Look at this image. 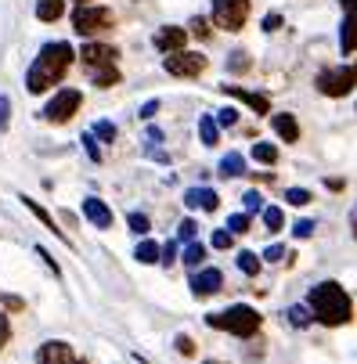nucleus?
I'll list each match as a JSON object with an SVG mask.
<instances>
[{
  "label": "nucleus",
  "instance_id": "nucleus-1",
  "mask_svg": "<svg viewBox=\"0 0 357 364\" xmlns=\"http://www.w3.org/2000/svg\"><path fill=\"white\" fill-rule=\"evenodd\" d=\"M73 58H76V50L69 47V43H43L40 47V55H36V62L29 65V73H26V90L29 94H43V90H50L55 83H62V76L69 73V65H73Z\"/></svg>",
  "mask_w": 357,
  "mask_h": 364
},
{
  "label": "nucleus",
  "instance_id": "nucleus-2",
  "mask_svg": "<svg viewBox=\"0 0 357 364\" xmlns=\"http://www.w3.org/2000/svg\"><path fill=\"white\" fill-rule=\"evenodd\" d=\"M311 310H314V318L321 321V325H329V328H339V325H346L350 321V296L336 285V282H321V285H314L311 289Z\"/></svg>",
  "mask_w": 357,
  "mask_h": 364
},
{
  "label": "nucleus",
  "instance_id": "nucleus-3",
  "mask_svg": "<svg viewBox=\"0 0 357 364\" xmlns=\"http://www.w3.org/2000/svg\"><path fill=\"white\" fill-rule=\"evenodd\" d=\"M206 325L210 328H220V332H231V336H252L260 328V314L252 306L238 303V306H228L220 314H206Z\"/></svg>",
  "mask_w": 357,
  "mask_h": 364
},
{
  "label": "nucleus",
  "instance_id": "nucleus-4",
  "mask_svg": "<svg viewBox=\"0 0 357 364\" xmlns=\"http://www.w3.org/2000/svg\"><path fill=\"white\" fill-rule=\"evenodd\" d=\"M357 87V65H332L325 73H318V90L329 97H343Z\"/></svg>",
  "mask_w": 357,
  "mask_h": 364
},
{
  "label": "nucleus",
  "instance_id": "nucleus-5",
  "mask_svg": "<svg viewBox=\"0 0 357 364\" xmlns=\"http://www.w3.org/2000/svg\"><path fill=\"white\" fill-rule=\"evenodd\" d=\"M163 65L177 80H195V76L206 73V55H202V50H174V55H166Z\"/></svg>",
  "mask_w": 357,
  "mask_h": 364
},
{
  "label": "nucleus",
  "instance_id": "nucleus-6",
  "mask_svg": "<svg viewBox=\"0 0 357 364\" xmlns=\"http://www.w3.org/2000/svg\"><path fill=\"white\" fill-rule=\"evenodd\" d=\"M80 105H83V94L73 90V87H65V90H58L55 97L47 101L43 119H47V123H69V119L80 112Z\"/></svg>",
  "mask_w": 357,
  "mask_h": 364
},
{
  "label": "nucleus",
  "instance_id": "nucleus-7",
  "mask_svg": "<svg viewBox=\"0 0 357 364\" xmlns=\"http://www.w3.org/2000/svg\"><path fill=\"white\" fill-rule=\"evenodd\" d=\"M112 11L109 8H94V4H80L76 8V15H73V26H76V33L80 36H94V33H105V29H112Z\"/></svg>",
  "mask_w": 357,
  "mask_h": 364
},
{
  "label": "nucleus",
  "instance_id": "nucleus-8",
  "mask_svg": "<svg viewBox=\"0 0 357 364\" xmlns=\"http://www.w3.org/2000/svg\"><path fill=\"white\" fill-rule=\"evenodd\" d=\"M249 18V0H213V22L228 33H238Z\"/></svg>",
  "mask_w": 357,
  "mask_h": 364
},
{
  "label": "nucleus",
  "instance_id": "nucleus-9",
  "mask_svg": "<svg viewBox=\"0 0 357 364\" xmlns=\"http://www.w3.org/2000/svg\"><path fill=\"white\" fill-rule=\"evenodd\" d=\"M188 29L184 26H163L159 33H156V50H163V55H174V50H184V43H188Z\"/></svg>",
  "mask_w": 357,
  "mask_h": 364
},
{
  "label": "nucleus",
  "instance_id": "nucleus-10",
  "mask_svg": "<svg viewBox=\"0 0 357 364\" xmlns=\"http://www.w3.org/2000/svg\"><path fill=\"white\" fill-rule=\"evenodd\" d=\"M220 285H224V274H220L217 267H206V271H195V274H191V292H195L198 299L220 292Z\"/></svg>",
  "mask_w": 357,
  "mask_h": 364
},
{
  "label": "nucleus",
  "instance_id": "nucleus-11",
  "mask_svg": "<svg viewBox=\"0 0 357 364\" xmlns=\"http://www.w3.org/2000/svg\"><path fill=\"white\" fill-rule=\"evenodd\" d=\"M80 58H83L90 69H97V65H116L119 50H116L112 43H87V47L80 50Z\"/></svg>",
  "mask_w": 357,
  "mask_h": 364
},
{
  "label": "nucleus",
  "instance_id": "nucleus-12",
  "mask_svg": "<svg viewBox=\"0 0 357 364\" xmlns=\"http://www.w3.org/2000/svg\"><path fill=\"white\" fill-rule=\"evenodd\" d=\"M36 364H73V346L62 339H50L36 350Z\"/></svg>",
  "mask_w": 357,
  "mask_h": 364
},
{
  "label": "nucleus",
  "instance_id": "nucleus-13",
  "mask_svg": "<svg viewBox=\"0 0 357 364\" xmlns=\"http://www.w3.org/2000/svg\"><path fill=\"white\" fill-rule=\"evenodd\" d=\"M83 217L94 224V228H101V231H105V228H112V210H109V205L105 202H101V198H83Z\"/></svg>",
  "mask_w": 357,
  "mask_h": 364
},
{
  "label": "nucleus",
  "instance_id": "nucleus-14",
  "mask_svg": "<svg viewBox=\"0 0 357 364\" xmlns=\"http://www.w3.org/2000/svg\"><path fill=\"white\" fill-rule=\"evenodd\" d=\"M184 202L188 205H195V210H217V205H220V195L213 191V188H188L184 191Z\"/></svg>",
  "mask_w": 357,
  "mask_h": 364
},
{
  "label": "nucleus",
  "instance_id": "nucleus-15",
  "mask_svg": "<svg viewBox=\"0 0 357 364\" xmlns=\"http://www.w3.org/2000/svg\"><path fill=\"white\" fill-rule=\"evenodd\" d=\"M224 94H231V97H238L242 105H249L257 116H267L271 112V101L264 97V94H249V90H242V87H224Z\"/></svg>",
  "mask_w": 357,
  "mask_h": 364
},
{
  "label": "nucleus",
  "instance_id": "nucleus-16",
  "mask_svg": "<svg viewBox=\"0 0 357 364\" xmlns=\"http://www.w3.org/2000/svg\"><path fill=\"white\" fill-rule=\"evenodd\" d=\"M271 127H275V134H278L285 144L299 141V123H296L289 112H278V116H271Z\"/></svg>",
  "mask_w": 357,
  "mask_h": 364
},
{
  "label": "nucleus",
  "instance_id": "nucleus-17",
  "mask_svg": "<svg viewBox=\"0 0 357 364\" xmlns=\"http://www.w3.org/2000/svg\"><path fill=\"white\" fill-rule=\"evenodd\" d=\"M22 202H26V210H29V213H33V217H36V220H40V224H43L47 231H55L58 238H65V231H58V224H55V217H50V213L43 210V205H40V202H33V198H26V195H22ZM65 242H69V238H65Z\"/></svg>",
  "mask_w": 357,
  "mask_h": 364
},
{
  "label": "nucleus",
  "instance_id": "nucleus-18",
  "mask_svg": "<svg viewBox=\"0 0 357 364\" xmlns=\"http://www.w3.org/2000/svg\"><path fill=\"white\" fill-rule=\"evenodd\" d=\"M65 15V0H40L36 4V18L40 22H58Z\"/></svg>",
  "mask_w": 357,
  "mask_h": 364
},
{
  "label": "nucleus",
  "instance_id": "nucleus-19",
  "mask_svg": "<svg viewBox=\"0 0 357 364\" xmlns=\"http://www.w3.org/2000/svg\"><path fill=\"white\" fill-rule=\"evenodd\" d=\"M339 47H343V55H353V50H357V18H343V26H339Z\"/></svg>",
  "mask_w": 357,
  "mask_h": 364
},
{
  "label": "nucleus",
  "instance_id": "nucleus-20",
  "mask_svg": "<svg viewBox=\"0 0 357 364\" xmlns=\"http://www.w3.org/2000/svg\"><path fill=\"white\" fill-rule=\"evenodd\" d=\"M198 137H202V144H217L220 141V119H213V116H202L198 119Z\"/></svg>",
  "mask_w": 357,
  "mask_h": 364
},
{
  "label": "nucleus",
  "instance_id": "nucleus-21",
  "mask_svg": "<svg viewBox=\"0 0 357 364\" xmlns=\"http://www.w3.org/2000/svg\"><path fill=\"white\" fill-rule=\"evenodd\" d=\"M245 173V159H242V151H231L220 159V177H242Z\"/></svg>",
  "mask_w": 357,
  "mask_h": 364
},
{
  "label": "nucleus",
  "instance_id": "nucleus-22",
  "mask_svg": "<svg viewBox=\"0 0 357 364\" xmlns=\"http://www.w3.org/2000/svg\"><path fill=\"white\" fill-rule=\"evenodd\" d=\"M90 76H94L97 87H116L119 83V69L116 65H97V69H90Z\"/></svg>",
  "mask_w": 357,
  "mask_h": 364
},
{
  "label": "nucleus",
  "instance_id": "nucleus-23",
  "mask_svg": "<svg viewBox=\"0 0 357 364\" xmlns=\"http://www.w3.org/2000/svg\"><path fill=\"white\" fill-rule=\"evenodd\" d=\"M134 256L141 259V264H156V259L163 256V249H159V242H151V238H144L137 249H134Z\"/></svg>",
  "mask_w": 357,
  "mask_h": 364
},
{
  "label": "nucleus",
  "instance_id": "nucleus-24",
  "mask_svg": "<svg viewBox=\"0 0 357 364\" xmlns=\"http://www.w3.org/2000/svg\"><path fill=\"white\" fill-rule=\"evenodd\" d=\"M252 159L264 163V166H275L278 163V148L267 144V141H260V144H252Z\"/></svg>",
  "mask_w": 357,
  "mask_h": 364
},
{
  "label": "nucleus",
  "instance_id": "nucleus-25",
  "mask_svg": "<svg viewBox=\"0 0 357 364\" xmlns=\"http://www.w3.org/2000/svg\"><path fill=\"white\" fill-rule=\"evenodd\" d=\"M238 267H242V274L257 278L260 274V256L257 252H238Z\"/></svg>",
  "mask_w": 357,
  "mask_h": 364
},
{
  "label": "nucleus",
  "instance_id": "nucleus-26",
  "mask_svg": "<svg viewBox=\"0 0 357 364\" xmlns=\"http://www.w3.org/2000/svg\"><path fill=\"white\" fill-rule=\"evenodd\" d=\"M264 224H267V231H271V235H275V231H282L285 217H282L278 205H267V210H264Z\"/></svg>",
  "mask_w": 357,
  "mask_h": 364
},
{
  "label": "nucleus",
  "instance_id": "nucleus-27",
  "mask_svg": "<svg viewBox=\"0 0 357 364\" xmlns=\"http://www.w3.org/2000/svg\"><path fill=\"white\" fill-rule=\"evenodd\" d=\"M202 256H206V249H202V245H195V242H188V249H184V267H198L202 264Z\"/></svg>",
  "mask_w": 357,
  "mask_h": 364
},
{
  "label": "nucleus",
  "instance_id": "nucleus-28",
  "mask_svg": "<svg viewBox=\"0 0 357 364\" xmlns=\"http://www.w3.org/2000/svg\"><path fill=\"white\" fill-rule=\"evenodd\" d=\"M311 314H314V310H307V306H289V321L299 325V328L311 325Z\"/></svg>",
  "mask_w": 357,
  "mask_h": 364
},
{
  "label": "nucleus",
  "instance_id": "nucleus-29",
  "mask_svg": "<svg viewBox=\"0 0 357 364\" xmlns=\"http://www.w3.org/2000/svg\"><path fill=\"white\" fill-rule=\"evenodd\" d=\"M285 202H292V205H311V191H307V188H289V191H285Z\"/></svg>",
  "mask_w": 357,
  "mask_h": 364
},
{
  "label": "nucleus",
  "instance_id": "nucleus-30",
  "mask_svg": "<svg viewBox=\"0 0 357 364\" xmlns=\"http://www.w3.org/2000/svg\"><path fill=\"white\" fill-rule=\"evenodd\" d=\"M231 242H235V231H231V228L213 231V249H231Z\"/></svg>",
  "mask_w": 357,
  "mask_h": 364
},
{
  "label": "nucleus",
  "instance_id": "nucleus-31",
  "mask_svg": "<svg viewBox=\"0 0 357 364\" xmlns=\"http://www.w3.org/2000/svg\"><path fill=\"white\" fill-rule=\"evenodd\" d=\"M228 228H231L235 235H245V231H249V213H235V217L228 220Z\"/></svg>",
  "mask_w": 357,
  "mask_h": 364
},
{
  "label": "nucleus",
  "instance_id": "nucleus-32",
  "mask_svg": "<svg viewBox=\"0 0 357 364\" xmlns=\"http://www.w3.org/2000/svg\"><path fill=\"white\" fill-rule=\"evenodd\" d=\"M195 235H198V224H195V220H181V228H177V238H181V242H191Z\"/></svg>",
  "mask_w": 357,
  "mask_h": 364
},
{
  "label": "nucleus",
  "instance_id": "nucleus-33",
  "mask_svg": "<svg viewBox=\"0 0 357 364\" xmlns=\"http://www.w3.org/2000/svg\"><path fill=\"white\" fill-rule=\"evenodd\" d=\"M228 65H231V73H245V69H249V55H242V50H235Z\"/></svg>",
  "mask_w": 357,
  "mask_h": 364
},
{
  "label": "nucleus",
  "instance_id": "nucleus-34",
  "mask_svg": "<svg viewBox=\"0 0 357 364\" xmlns=\"http://www.w3.org/2000/svg\"><path fill=\"white\" fill-rule=\"evenodd\" d=\"M292 235H296V238H311V235H314V220H296Z\"/></svg>",
  "mask_w": 357,
  "mask_h": 364
},
{
  "label": "nucleus",
  "instance_id": "nucleus-35",
  "mask_svg": "<svg viewBox=\"0 0 357 364\" xmlns=\"http://www.w3.org/2000/svg\"><path fill=\"white\" fill-rule=\"evenodd\" d=\"M127 224H130L137 235H144V231H148V217H144V213H130V217H127Z\"/></svg>",
  "mask_w": 357,
  "mask_h": 364
},
{
  "label": "nucleus",
  "instance_id": "nucleus-36",
  "mask_svg": "<svg viewBox=\"0 0 357 364\" xmlns=\"http://www.w3.org/2000/svg\"><path fill=\"white\" fill-rule=\"evenodd\" d=\"M94 134H97L101 141H116V127H112V123H97Z\"/></svg>",
  "mask_w": 357,
  "mask_h": 364
},
{
  "label": "nucleus",
  "instance_id": "nucleus-37",
  "mask_svg": "<svg viewBox=\"0 0 357 364\" xmlns=\"http://www.w3.org/2000/svg\"><path fill=\"white\" fill-rule=\"evenodd\" d=\"M217 119H220V127H235V123H238V112H235V109H220Z\"/></svg>",
  "mask_w": 357,
  "mask_h": 364
},
{
  "label": "nucleus",
  "instance_id": "nucleus-38",
  "mask_svg": "<svg viewBox=\"0 0 357 364\" xmlns=\"http://www.w3.org/2000/svg\"><path fill=\"white\" fill-rule=\"evenodd\" d=\"M8 339H11V325H8V314L0 310V346H4Z\"/></svg>",
  "mask_w": 357,
  "mask_h": 364
},
{
  "label": "nucleus",
  "instance_id": "nucleus-39",
  "mask_svg": "<svg viewBox=\"0 0 357 364\" xmlns=\"http://www.w3.org/2000/svg\"><path fill=\"white\" fill-rule=\"evenodd\" d=\"M188 33H191V36H198V40H206V36H210V29H206V22H202V18H195Z\"/></svg>",
  "mask_w": 357,
  "mask_h": 364
},
{
  "label": "nucleus",
  "instance_id": "nucleus-40",
  "mask_svg": "<svg viewBox=\"0 0 357 364\" xmlns=\"http://www.w3.org/2000/svg\"><path fill=\"white\" fill-rule=\"evenodd\" d=\"M177 350H181L184 357H191V353H195V343H191L188 336H177Z\"/></svg>",
  "mask_w": 357,
  "mask_h": 364
},
{
  "label": "nucleus",
  "instance_id": "nucleus-41",
  "mask_svg": "<svg viewBox=\"0 0 357 364\" xmlns=\"http://www.w3.org/2000/svg\"><path fill=\"white\" fill-rule=\"evenodd\" d=\"M242 202H245V210H260V202H264V198H260L257 191H245V198H242Z\"/></svg>",
  "mask_w": 357,
  "mask_h": 364
},
{
  "label": "nucleus",
  "instance_id": "nucleus-42",
  "mask_svg": "<svg viewBox=\"0 0 357 364\" xmlns=\"http://www.w3.org/2000/svg\"><path fill=\"white\" fill-rule=\"evenodd\" d=\"M83 144H87V155H90V159H94V163H101V151H97V144H94V137H90V134L83 137Z\"/></svg>",
  "mask_w": 357,
  "mask_h": 364
},
{
  "label": "nucleus",
  "instance_id": "nucleus-43",
  "mask_svg": "<svg viewBox=\"0 0 357 364\" xmlns=\"http://www.w3.org/2000/svg\"><path fill=\"white\" fill-rule=\"evenodd\" d=\"M282 256H285L282 245H267V252H264V259H271V264H275V259H282Z\"/></svg>",
  "mask_w": 357,
  "mask_h": 364
},
{
  "label": "nucleus",
  "instance_id": "nucleus-44",
  "mask_svg": "<svg viewBox=\"0 0 357 364\" xmlns=\"http://www.w3.org/2000/svg\"><path fill=\"white\" fill-rule=\"evenodd\" d=\"M159 112V101H148V105L141 109V119H151V116H156Z\"/></svg>",
  "mask_w": 357,
  "mask_h": 364
},
{
  "label": "nucleus",
  "instance_id": "nucleus-45",
  "mask_svg": "<svg viewBox=\"0 0 357 364\" xmlns=\"http://www.w3.org/2000/svg\"><path fill=\"white\" fill-rule=\"evenodd\" d=\"M36 256L43 259V264H47L50 271H55V274H58V264H55V259H50V252H47V249H36Z\"/></svg>",
  "mask_w": 357,
  "mask_h": 364
},
{
  "label": "nucleus",
  "instance_id": "nucleus-46",
  "mask_svg": "<svg viewBox=\"0 0 357 364\" xmlns=\"http://www.w3.org/2000/svg\"><path fill=\"white\" fill-rule=\"evenodd\" d=\"M278 26H282V15H267V18H264V29H267V33L278 29Z\"/></svg>",
  "mask_w": 357,
  "mask_h": 364
},
{
  "label": "nucleus",
  "instance_id": "nucleus-47",
  "mask_svg": "<svg viewBox=\"0 0 357 364\" xmlns=\"http://www.w3.org/2000/svg\"><path fill=\"white\" fill-rule=\"evenodd\" d=\"M4 306H8V310H22L26 303H22L18 296H4Z\"/></svg>",
  "mask_w": 357,
  "mask_h": 364
},
{
  "label": "nucleus",
  "instance_id": "nucleus-48",
  "mask_svg": "<svg viewBox=\"0 0 357 364\" xmlns=\"http://www.w3.org/2000/svg\"><path fill=\"white\" fill-rule=\"evenodd\" d=\"M343 11H346V18H357V0H343Z\"/></svg>",
  "mask_w": 357,
  "mask_h": 364
},
{
  "label": "nucleus",
  "instance_id": "nucleus-49",
  "mask_svg": "<svg viewBox=\"0 0 357 364\" xmlns=\"http://www.w3.org/2000/svg\"><path fill=\"white\" fill-rule=\"evenodd\" d=\"M163 256H166L163 264H174V259H177V249H174V245H166V249H163Z\"/></svg>",
  "mask_w": 357,
  "mask_h": 364
},
{
  "label": "nucleus",
  "instance_id": "nucleus-50",
  "mask_svg": "<svg viewBox=\"0 0 357 364\" xmlns=\"http://www.w3.org/2000/svg\"><path fill=\"white\" fill-rule=\"evenodd\" d=\"M350 228H353V238H357V210H353V217H350Z\"/></svg>",
  "mask_w": 357,
  "mask_h": 364
},
{
  "label": "nucleus",
  "instance_id": "nucleus-51",
  "mask_svg": "<svg viewBox=\"0 0 357 364\" xmlns=\"http://www.w3.org/2000/svg\"><path fill=\"white\" fill-rule=\"evenodd\" d=\"M206 364H224V360H206Z\"/></svg>",
  "mask_w": 357,
  "mask_h": 364
},
{
  "label": "nucleus",
  "instance_id": "nucleus-52",
  "mask_svg": "<svg viewBox=\"0 0 357 364\" xmlns=\"http://www.w3.org/2000/svg\"><path fill=\"white\" fill-rule=\"evenodd\" d=\"M76 4H90V0H76Z\"/></svg>",
  "mask_w": 357,
  "mask_h": 364
},
{
  "label": "nucleus",
  "instance_id": "nucleus-53",
  "mask_svg": "<svg viewBox=\"0 0 357 364\" xmlns=\"http://www.w3.org/2000/svg\"><path fill=\"white\" fill-rule=\"evenodd\" d=\"M73 364H87V360H73Z\"/></svg>",
  "mask_w": 357,
  "mask_h": 364
}]
</instances>
